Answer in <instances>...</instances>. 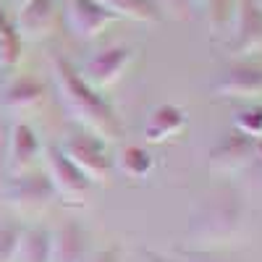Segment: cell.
Instances as JSON below:
<instances>
[{
  "instance_id": "obj_12",
  "label": "cell",
  "mask_w": 262,
  "mask_h": 262,
  "mask_svg": "<svg viewBox=\"0 0 262 262\" xmlns=\"http://www.w3.org/2000/svg\"><path fill=\"white\" fill-rule=\"evenodd\" d=\"M55 21H58V11H55V0H32V3L21 6L18 11V24L16 32L24 39H42L48 37L55 29Z\"/></svg>"
},
{
  "instance_id": "obj_17",
  "label": "cell",
  "mask_w": 262,
  "mask_h": 262,
  "mask_svg": "<svg viewBox=\"0 0 262 262\" xmlns=\"http://www.w3.org/2000/svg\"><path fill=\"white\" fill-rule=\"evenodd\" d=\"M97 6L107 8L116 13L118 18H131V21H142V24H158L163 13L152 0H95Z\"/></svg>"
},
{
  "instance_id": "obj_2",
  "label": "cell",
  "mask_w": 262,
  "mask_h": 262,
  "mask_svg": "<svg viewBox=\"0 0 262 262\" xmlns=\"http://www.w3.org/2000/svg\"><path fill=\"white\" fill-rule=\"evenodd\" d=\"M242 217H244V207L238 194L233 191L223 194L196 215L191 236L196 242H202V247H210V249L226 247L242 231Z\"/></svg>"
},
{
  "instance_id": "obj_7",
  "label": "cell",
  "mask_w": 262,
  "mask_h": 262,
  "mask_svg": "<svg viewBox=\"0 0 262 262\" xmlns=\"http://www.w3.org/2000/svg\"><path fill=\"white\" fill-rule=\"evenodd\" d=\"M228 48L238 55H249V53L262 50V8L254 0H244L233 11Z\"/></svg>"
},
{
  "instance_id": "obj_14",
  "label": "cell",
  "mask_w": 262,
  "mask_h": 262,
  "mask_svg": "<svg viewBox=\"0 0 262 262\" xmlns=\"http://www.w3.org/2000/svg\"><path fill=\"white\" fill-rule=\"evenodd\" d=\"M184 128H186V116H184L181 107L160 105V107H155V111L149 113L144 134H147L149 142H165L170 137H179Z\"/></svg>"
},
{
  "instance_id": "obj_8",
  "label": "cell",
  "mask_w": 262,
  "mask_h": 262,
  "mask_svg": "<svg viewBox=\"0 0 262 262\" xmlns=\"http://www.w3.org/2000/svg\"><path fill=\"white\" fill-rule=\"evenodd\" d=\"M215 92L221 97L236 100H259L262 97V66L259 63H231L217 76Z\"/></svg>"
},
{
  "instance_id": "obj_9",
  "label": "cell",
  "mask_w": 262,
  "mask_h": 262,
  "mask_svg": "<svg viewBox=\"0 0 262 262\" xmlns=\"http://www.w3.org/2000/svg\"><path fill=\"white\" fill-rule=\"evenodd\" d=\"M66 21H69V29L74 32V37L95 39L107 24L118 21V16L102 6H97L95 0H69V6H66Z\"/></svg>"
},
{
  "instance_id": "obj_24",
  "label": "cell",
  "mask_w": 262,
  "mask_h": 262,
  "mask_svg": "<svg viewBox=\"0 0 262 262\" xmlns=\"http://www.w3.org/2000/svg\"><path fill=\"white\" fill-rule=\"evenodd\" d=\"M254 155H257V158H262V139H257V142H254Z\"/></svg>"
},
{
  "instance_id": "obj_4",
  "label": "cell",
  "mask_w": 262,
  "mask_h": 262,
  "mask_svg": "<svg viewBox=\"0 0 262 262\" xmlns=\"http://www.w3.org/2000/svg\"><path fill=\"white\" fill-rule=\"evenodd\" d=\"M60 152L66 158H69L86 179H90L92 184H102L107 181V176H111L113 170V155L107 152L105 142L92 137L90 131L86 134H74L63 142Z\"/></svg>"
},
{
  "instance_id": "obj_13",
  "label": "cell",
  "mask_w": 262,
  "mask_h": 262,
  "mask_svg": "<svg viewBox=\"0 0 262 262\" xmlns=\"http://www.w3.org/2000/svg\"><path fill=\"white\" fill-rule=\"evenodd\" d=\"M86 236L76 223H66L50 231V262H84Z\"/></svg>"
},
{
  "instance_id": "obj_1",
  "label": "cell",
  "mask_w": 262,
  "mask_h": 262,
  "mask_svg": "<svg viewBox=\"0 0 262 262\" xmlns=\"http://www.w3.org/2000/svg\"><path fill=\"white\" fill-rule=\"evenodd\" d=\"M53 76H55V84H58L60 105L66 107V113H69L76 123H81L92 137L102 139L105 144L121 139L123 126H121L116 111L111 107V102H107L97 90H92L69 60L53 58Z\"/></svg>"
},
{
  "instance_id": "obj_19",
  "label": "cell",
  "mask_w": 262,
  "mask_h": 262,
  "mask_svg": "<svg viewBox=\"0 0 262 262\" xmlns=\"http://www.w3.org/2000/svg\"><path fill=\"white\" fill-rule=\"evenodd\" d=\"M21 60V37L0 8V69H16Z\"/></svg>"
},
{
  "instance_id": "obj_11",
  "label": "cell",
  "mask_w": 262,
  "mask_h": 262,
  "mask_svg": "<svg viewBox=\"0 0 262 262\" xmlns=\"http://www.w3.org/2000/svg\"><path fill=\"white\" fill-rule=\"evenodd\" d=\"M42 158V144L29 123H16L11 128V147H8V170L13 176L29 173L37 168Z\"/></svg>"
},
{
  "instance_id": "obj_23",
  "label": "cell",
  "mask_w": 262,
  "mask_h": 262,
  "mask_svg": "<svg viewBox=\"0 0 262 262\" xmlns=\"http://www.w3.org/2000/svg\"><path fill=\"white\" fill-rule=\"evenodd\" d=\"M149 262H179V259H170V257H160V254H149Z\"/></svg>"
},
{
  "instance_id": "obj_21",
  "label": "cell",
  "mask_w": 262,
  "mask_h": 262,
  "mask_svg": "<svg viewBox=\"0 0 262 262\" xmlns=\"http://www.w3.org/2000/svg\"><path fill=\"white\" fill-rule=\"evenodd\" d=\"M18 226H3L0 223V262H16V249H18Z\"/></svg>"
},
{
  "instance_id": "obj_20",
  "label": "cell",
  "mask_w": 262,
  "mask_h": 262,
  "mask_svg": "<svg viewBox=\"0 0 262 262\" xmlns=\"http://www.w3.org/2000/svg\"><path fill=\"white\" fill-rule=\"evenodd\" d=\"M236 131L249 137V139H254V142L262 139V105L244 107V111L236 116Z\"/></svg>"
},
{
  "instance_id": "obj_10",
  "label": "cell",
  "mask_w": 262,
  "mask_h": 262,
  "mask_svg": "<svg viewBox=\"0 0 262 262\" xmlns=\"http://www.w3.org/2000/svg\"><path fill=\"white\" fill-rule=\"evenodd\" d=\"M210 168L215 173H236L252 163L254 158V139L238 134L233 128L231 134H226L221 142H217L210 149Z\"/></svg>"
},
{
  "instance_id": "obj_18",
  "label": "cell",
  "mask_w": 262,
  "mask_h": 262,
  "mask_svg": "<svg viewBox=\"0 0 262 262\" xmlns=\"http://www.w3.org/2000/svg\"><path fill=\"white\" fill-rule=\"evenodd\" d=\"M113 168H118L123 176L128 179H144L147 173L155 168V158L139 144H128L123 147L118 155L113 158Z\"/></svg>"
},
{
  "instance_id": "obj_16",
  "label": "cell",
  "mask_w": 262,
  "mask_h": 262,
  "mask_svg": "<svg viewBox=\"0 0 262 262\" xmlns=\"http://www.w3.org/2000/svg\"><path fill=\"white\" fill-rule=\"evenodd\" d=\"M16 262H50V231L42 226L21 228Z\"/></svg>"
},
{
  "instance_id": "obj_3",
  "label": "cell",
  "mask_w": 262,
  "mask_h": 262,
  "mask_svg": "<svg viewBox=\"0 0 262 262\" xmlns=\"http://www.w3.org/2000/svg\"><path fill=\"white\" fill-rule=\"evenodd\" d=\"M3 196L21 215H39L58 200L48 173H37V170L21 173V176H11L3 186Z\"/></svg>"
},
{
  "instance_id": "obj_26",
  "label": "cell",
  "mask_w": 262,
  "mask_h": 262,
  "mask_svg": "<svg viewBox=\"0 0 262 262\" xmlns=\"http://www.w3.org/2000/svg\"><path fill=\"white\" fill-rule=\"evenodd\" d=\"M194 262H215V259H207V257H196Z\"/></svg>"
},
{
  "instance_id": "obj_5",
  "label": "cell",
  "mask_w": 262,
  "mask_h": 262,
  "mask_svg": "<svg viewBox=\"0 0 262 262\" xmlns=\"http://www.w3.org/2000/svg\"><path fill=\"white\" fill-rule=\"evenodd\" d=\"M137 58V50L128 48V45H113V48H105L100 53H95L90 60L81 66L79 76L92 86V90H107L113 86L123 71L131 66V60Z\"/></svg>"
},
{
  "instance_id": "obj_6",
  "label": "cell",
  "mask_w": 262,
  "mask_h": 262,
  "mask_svg": "<svg viewBox=\"0 0 262 262\" xmlns=\"http://www.w3.org/2000/svg\"><path fill=\"white\" fill-rule=\"evenodd\" d=\"M45 165H48L45 173H48V179H50L55 194L63 196V200H69V202L81 205L84 196L90 194V189H92V181L63 155L60 147L45 149Z\"/></svg>"
},
{
  "instance_id": "obj_27",
  "label": "cell",
  "mask_w": 262,
  "mask_h": 262,
  "mask_svg": "<svg viewBox=\"0 0 262 262\" xmlns=\"http://www.w3.org/2000/svg\"><path fill=\"white\" fill-rule=\"evenodd\" d=\"M254 3H257V6H259V8H262V0H254Z\"/></svg>"
},
{
  "instance_id": "obj_22",
  "label": "cell",
  "mask_w": 262,
  "mask_h": 262,
  "mask_svg": "<svg viewBox=\"0 0 262 262\" xmlns=\"http://www.w3.org/2000/svg\"><path fill=\"white\" fill-rule=\"evenodd\" d=\"M84 262H121V252H118L116 247H111V249H100V252H95L92 257H86Z\"/></svg>"
},
{
  "instance_id": "obj_15",
  "label": "cell",
  "mask_w": 262,
  "mask_h": 262,
  "mask_svg": "<svg viewBox=\"0 0 262 262\" xmlns=\"http://www.w3.org/2000/svg\"><path fill=\"white\" fill-rule=\"evenodd\" d=\"M45 97V86H42L37 79L32 76H21L16 81H11L3 92V105L8 111H16V113H24V111H32L37 107Z\"/></svg>"
},
{
  "instance_id": "obj_25",
  "label": "cell",
  "mask_w": 262,
  "mask_h": 262,
  "mask_svg": "<svg viewBox=\"0 0 262 262\" xmlns=\"http://www.w3.org/2000/svg\"><path fill=\"white\" fill-rule=\"evenodd\" d=\"M27 3H32V0H16V6L21 8V6H27Z\"/></svg>"
}]
</instances>
